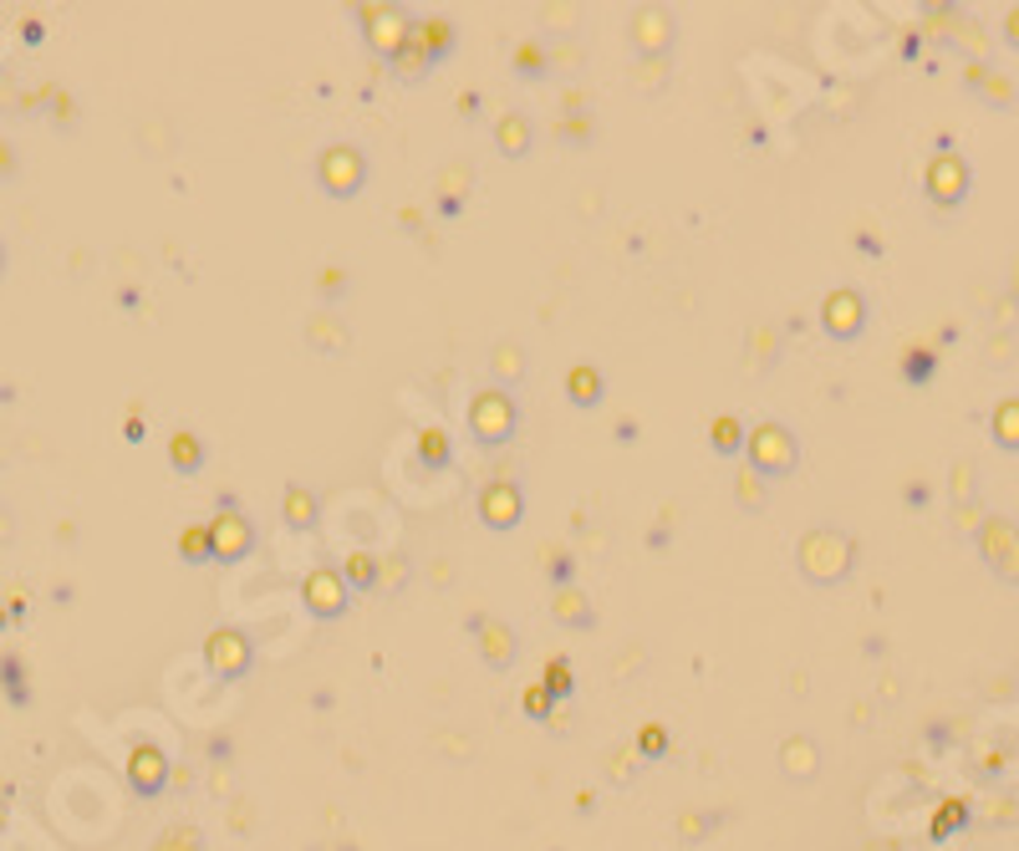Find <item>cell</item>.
<instances>
[{
    "instance_id": "1",
    "label": "cell",
    "mask_w": 1019,
    "mask_h": 851,
    "mask_svg": "<svg viewBox=\"0 0 1019 851\" xmlns=\"http://www.w3.org/2000/svg\"><path fill=\"white\" fill-rule=\"evenodd\" d=\"M796 566L811 587H842L857 572V541L842 526H811L796 541Z\"/></svg>"
},
{
    "instance_id": "2",
    "label": "cell",
    "mask_w": 1019,
    "mask_h": 851,
    "mask_svg": "<svg viewBox=\"0 0 1019 851\" xmlns=\"http://www.w3.org/2000/svg\"><path fill=\"white\" fill-rule=\"evenodd\" d=\"M464 428H470V439L479 444V449H505V444H516L520 434V403L516 393H505V388H479V393L464 403Z\"/></svg>"
},
{
    "instance_id": "3",
    "label": "cell",
    "mask_w": 1019,
    "mask_h": 851,
    "mask_svg": "<svg viewBox=\"0 0 1019 851\" xmlns=\"http://www.w3.org/2000/svg\"><path fill=\"white\" fill-rule=\"evenodd\" d=\"M796 464H800V439L785 424L765 418V424L750 428V439H744V470H754L760 480L775 485L785 474H796Z\"/></svg>"
},
{
    "instance_id": "4",
    "label": "cell",
    "mask_w": 1019,
    "mask_h": 851,
    "mask_svg": "<svg viewBox=\"0 0 1019 851\" xmlns=\"http://www.w3.org/2000/svg\"><path fill=\"white\" fill-rule=\"evenodd\" d=\"M368 179H372V163L357 143H326L322 153H316V184H322V194L337 199V205L357 199V194L368 189Z\"/></svg>"
},
{
    "instance_id": "5",
    "label": "cell",
    "mask_w": 1019,
    "mask_h": 851,
    "mask_svg": "<svg viewBox=\"0 0 1019 851\" xmlns=\"http://www.w3.org/2000/svg\"><path fill=\"white\" fill-rule=\"evenodd\" d=\"M923 194H928V205H938V209H963L969 194H974V163L963 159L959 148L938 143L928 169H923Z\"/></svg>"
},
{
    "instance_id": "6",
    "label": "cell",
    "mask_w": 1019,
    "mask_h": 851,
    "mask_svg": "<svg viewBox=\"0 0 1019 851\" xmlns=\"http://www.w3.org/2000/svg\"><path fill=\"white\" fill-rule=\"evenodd\" d=\"M414 21L418 15H408V5H362L357 11L362 42H368V51L378 61H393L403 46L414 42Z\"/></svg>"
},
{
    "instance_id": "7",
    "label": "cell",
    "mask_w": 1019,
    "mask_h": 851,
    "mask_svg": "<svg viewBox=\"0 0 1019 851\" xmlns=\"http://www.w3.org/2000/svg\"><path fill=\"white\" fill-rule=\"evenodd\" d=\"M301 607H306V617H316V622H341V617L352 612V587L341 582V566H332V561L311 566V572L301 576Z\"/></svg>"
},
{
    "instance_id": "8",
    "label": "cell",
    "mask_w": 1019,
    "mask_h": 851,
    "mask_svg": "<svg viewBox=\"0 0 1019 851\" xmlns=\"http://www.w3.org/2000/svg\"><path fill=\"white\" fill-rule=\"evenodd\" d=\"M474 515H479V526L495 530V536H510V530H520V526H525V490H520V480H510V474H495L489 485H479Z\"/></svg>"
},
{
    "instance_id": "9",
    "label": "cell",
    "mask_w": 1019,
    "mask_h": 851,
    "mask_svg": "<svg viewBox=\"0 0 1019 851\" xmlns=\"http://www.w3.org/2000/svg\"><path fill=\"white\" fill-rule=\"evenodd\" d=\"M974 545H979V561H984L1005 587H1019V526L1009 515H989L984 530L974 536Z\"/></svg>"
},
{
    "instance_id": "10",
    "label": "cell",
    "mask_w": 1019,
    "mask_h": 851,
    "mask_svg": "<svg viewBox=\"0 0 1019 851\" xmlns=\"http://www.w3.org/2000/svg\"><path fill=\"white\" fill-rule=\"evenodd\" d=\"M205 668L224 683H240V678L255 668V643L251 632L240 628H209L205 632Z\"/></svg>"
},
{
    "instance_id": "11",
    "label": "cell",
    "mask_w": 1019,
    "mask_h": 851,
    "mask_svg": "<svg viewBox=\"0 0 1019 851\" xmlns=\"http://www.w3.org/2000/svg\"><path fill=\"white\" fill-rule=\"evenodd\" d=\"M821 332H826L831 342H857L861 332H867V322H872V307H867V296L857 291V286H836V291L821 296Z\"/></svg>"
},
{
    "instance_id": "12",
    "label": "cell",
    "mask_w": 1019,
    "mask_h": 851,
    "mask_svg": "<svg viewBox=\"0 0 1019 851\" xmlns=\"http://www.w3.org/2000/svg\"><path fill=\"white\" fill-rule=\"evenodd\" d=\"M627 42H633L637 57H673L679 46V15L668 5H637L627 15Z\"/></svg>"
},
{
    "instance_id": "13",
    "label": "cell",
    "mask_w": 1019,
    "mask_h": 851,
    "mask_svg": "<svg viewBox=\"0 0 1019 851\" xmlns=\"http://www.w3.org/2000/svg\"><path fill=\"white\" fill-rule=\"evenodd\" d=\"M464 628H470V637L479 643V653H485V663L495 668V674H510V668H516L520 632L510 628V622H500V617H489V612H474Z\"/></svg>"
},
{
    "instance_id": "14",
    "label": "cell",
    "mask_w": 1019,
    "mask_h": 851,
    "mask_svg": "<svg viewBox=\"0 0 1019 851\" xmlns=\"http://www.w3.org/2000/svg\"><path fill=\"white\" fill-rule=\"evenodd\" d=\"M205 526H209V541H215V561L220 566H235V561H245L255 551V526L245 510H220Z\"/></svg>"
},
{
    "instance_id": "15",
    "label": "cell",
    "mask_w": 1019,
    "mask_h": 851,
    "mask_svg": "<svg viewBox=\"0 0 1019 851\" xmlns=\"http://www.w3.org/2000/svg\"><path fill=\"white\" fill-rule=\"evenodd\" d=\"M281 520L286 530H296V536H311V530L322 526V495L306 485V480H291L281 495Z\"/></svg>"
},
{
    "instance_id": "16",
    "label": "cell",
    "mask_w": 1019,
    "mask_h": 851,
    "mask_svg": "<svg viewBox=\"0 0 1019 851\" xmlns=\"http://www.w3.org/2000/svg\"><path fill=\"white\" fill-rule=\"evenodd\" d=\"M566 403L571 409H581V413H591V409H602L606 403V372L597 363H571L566 367Z\"/></svg>"
},
{
    "instance_id": "17",
    "label": "cell",
    "mask_w": 1019,
    "mask_h": 851,
    "mask_svg": "<svg viewBox=\"0 0 1019 851\" xmlns=\"http://www.w3.org/2000/svg\"><path fill=\"white\" fill-rule=\"evenodd\" d=\"M414 46L433 61V67H439V61H449V57H454V46H459L454 21H443V15H418V21H414Z\"/></svg>"
},
{
    "instance_id": "18",
    "label": "cell",
    "mask_w": 1019,
    "mask_h": 851,
    "mask_svg": "<svg viewBox=\"0 0 1019 851\" xmlns=\"http://www.w3.org/2000/svg\"><path fill=\"white\" fill-rule=\"evenodd\" d=\"M525 372H531V357H525L520 342H495V347H489V382H495V388L516 393L520 382H525Z\"/></svg>"
},
{
    "instance_id": "19",
    "label": "cell",
    "mask_w": 1019,
    "mask_h": 851,
    "mask_svg": "<svg viewBox=\"0 0 1019 851\" xmlns=\"http://www.w3.org/2000/svg\"><path fill=\"white\" fill-rule=\"evenodd\" d=\"M551 622H556V628H566V632H591V628H597V607H591L587 591L561 587L556 597H551Z\"/></svg>"
},
{
    "instance_id": "20",
    "label": "cell",
    "mask_w": 1019,
    "mask_h": 851,
    "mask_svg": "<svg viewBox=\"0 0 1019 851\" xmlns=\"http://www.w3.org/2000/svg\"><path fill=\"white\" fill-rule=\"evenodd\" d=\"M341 582L352 587V597H362V591H378V587H383V556H378V551H368V545H352V551H347V561H341Z\"/></svg>"
},
{
    "instance_id": "21",
    "label": "cell",
    "mask_w": 1019,
    "mask_h": 851,
    "mask_svg": "<svg viewBox=\"0 0 1019 851\" xmlns=\"http://www.w3.org/2000/svg\"><path fill=\"white\" fill-rule=\"evenodd\" d=\"M209 464V449L199 434H189V428H178L174 439H169V470L184 474V480H194V474H205Z\"/></svg>"
},
{
    "instance_id": "22",
    "label": "cell",
    "mask_w": 1019,
    "mask_h": 851,
    "mask_svg": "<svg viewBox=\"0 0 1019 851\" xmlns=\"http://www.w3.org/2000/svg\"><path fill=\"white\" fill-rule=\"evenodd\" d=\"M495 148H500L505 159H531L535 148V128L525 113H505L500 123H495Z\"/></svg>"
},
{
    "instance_id": "23",
    "label": "cell",
    "mask_w": 1019,
    "mask_h": 851,
    "mask_svg": "<svg viewBox=\"0 0 1019 851\" xmlns=\"http://www.w3.org/2000/svg\"><path fill=\"white\" fill-rule=\"evenodd\" d=\"M306 342L316 347L322 357H341L347 347H352V332H347V322L341 317H306Z\"/></svg>"
},
{
    "instance_id": "24",
    "label": "cell",
    "mask_w": 1019,
    "mask_h": 851,
    "mask_svg": "<svg viewBox=\"0 0 1019 851\" xmlns=\"http://www.w3.org/2000/svg\"><path fill=\"white\" fill-rule=\"evenodd\" d=\"M989 439L1005 449V455H1019V393L999 398L989 409Z\"/></svg>"
},
{
    "instance_id": "25",
    "label": "cell",
    "mask_w": 1019,
    "mask_h": 851,
    "mask_svg": "<svg viewBox=\"0 0 1019 851\" xmlns=\"http://www.w3.org/2000/svg\"><path fill=\"white\" fill-rule=\"evenodd\" d=\"M744 439H750V424H744V418H734V413H719V418L709 424V449L719 459L744 455Z\"/></svg>"
},
{
    "instance_id": "26",
    "label": "cell",
    "mask_w": 1019,
    "mask_h": 851,
    "mask_svg": "<svg viewBox=\"0 0 1019 851\" xmlns=\"http://www.w3.org/2000/svg\"><path fill=\"white\" fill-rule=\"evenodd\" d=\"M510 67H516L525 82H541V77H551V46L541 42V36H531V42H520L516 51H510Z\"/></svg>"
},
{
    "instance_id": "27",
    "label": "cell",
    "mask_w": 1019,
    "mask_h": 851,
    "mask_svg": "<svg viewBox=\"0 0 1019 851\" xmlns=\"http://www.w3.org/2000/svg\"><path fill=\"white\" fill-rule=\"evenodd\" d=\"M418 459H424L433 474H443L449 464H454V444H449V434H443L439 424L418 428Z\"/></svg>"
},
{
    "instance_id": "28",
    "label": "cell",
    "mask_w": 1019,
    "mask_h": 851,
    "mask_svg": "<svg viewBox=\"0 0 1019 851\" xmlns=\"http://www.w3.org/2000/svg\"><path fill=\"white\" fill-rule=\"evenodd\" d=\"M780 764L790 780H811L815 775V745L806 739V734H796V739H785L780 745Z\"/></svg>"
},
{
    "instance_id": "29",
    "label": "cell",
    "mask_w": 1019,
    "mask_h": 851,
    "mask_svg": "<svg viewBox=\"0 0 1019 851\" xmlns=\"http://www.w3.org/2000/svg\"><path fill=\"white\" fill-rule=\"evenodd\" d=\"M128 775H134L138 791H159V785H163V755L153 745H138L134 749V764H128Z\"/></svg>"
},
{
    "instance_id": "30",
    "label": "cell",
    "mask_w": 1019,
    "mask_h": 851,
    "mask_svg": "<svg viewBox=\"0 0 1019 851\" xmlns=\"http://www.w3.org/2000/svg\"><path fill=\"white\" fill-rule=\"evenodd\" d=\"M668 61L673 57H637V72H633V88L642 92V97H658V92L673 82V72H668Z\"/></svg>"
},
{
    "instance_id": "31",
    "label": "cell",
    "mask_w": 1019,
    "mask_h": 851,
    "mask_svg": "<svg viewBox=\"0 0 1019 851\" xmlns=\"http://www.w3.org/2000/svg\"><path fill=\"white\" fill-rule=\"evenodd\" d=\"M178 556H184V566H209V561H215L209 526H184L178 530Z\"/></svg>"
},
{
    "instance_id": "32",
    "label": "cell",
    "mask_w": 1019,
    "mask_h": 851,
    "mask_svg": "<svg viewBox=\"0 0 1019 851\" xmlns=\"http://www.w3.org/2000/svg\"><path fill=\"white\" fill-rule=\"evenodd\" d=\"M933 378H938V353H933V347H907V353H902V382L928 388Z\"/></svg>"
},
{
    "instance_id": "33",
    "label": "cell",
    "mask_w": 1019,
    "mask_h": 851,
    "mask_svg": "<svg viewBox=\"0 0 1019 851\" xmlns=\"http://www.w3.org/2000/svg\"><path fill=\"white\" fill-rule=\"evenodd\" d=\"M775 363H780V332H775V326H754L750 332V367L754 372H769Z\"/></svg>"
},
{
    "instance_id": "34",
    "label": "cell",
    "mask_w": 1019,
    "mask_h": 851,
    "mask_svg": "<svg viewBox=\"0 0 1019 851\" xmlns=\"http://www.w3.org/2000/svg\"><path fill=\"white\" fill-rule=\"evenodd\" d=\"M734 499H739V510H765L769 505V480H760L754 470H739L734 474Z\"/></svg>"
},
{
    "instance_id": "35",
    "label": "cell",
    "mask_w": 1019,
    "mask_h": 851,
    "mask_svg": "<svg viewBox=\"0 0 1019 851\" xmlns=\"http://www.w3.org/2000/svg\"><path fill=\"white\" fill-rule=\"evenodd\" d=\"M387 72L398 77V82H424V77L433 72V61L424 57V51H418L414 42H408V46H403V51H398V57L387 61Z\"/></svg>"
},
{
    "instance_id": "36",
    "label": "cell",
    "mask_w": 1019,
    "mask_h": 851,
    "mask_svg": "<svg viewBox=\"0 0 1019 851\" xmlns=\"http://www.w3.org/2000/svg\"><path fill=\"white\" fill-rule=\"evenodd\" d=\"M979 97L989 107H999V113H1015V103H1019V92H1015V82L1009 77H999V72H984V82H979Z\"/></svg>"
},
{
    "instance_id": "37",
    "label": "cell",
    "mask_w": 1019,
    "mask_h": 851,
    "mask_svg": "<svg viewBox=\"0 0 1019 851\" xmlns=\"http://www.w3.org/2000/svg\"><path fill=\"white\" fill-rule=\"evenodd\" d=\"M541 26H556L551 36H577L581 31V5H541Z\"/></svg>"
},
{
    "instance_id": "38",
    "label": "cell",
    "mask_w": 1019,
    "mask_h": 851,
    "mask_svg": "<svg viewBox=\"0 0 1019 851\" xmlns=\"http://www.w3.org/2000/svg\"><path fill=\"white\" fill-rule=\"evenodd\" d=\"M541 689H546L551 699H571V689H577V678H571V663H566V658H551V663H546V678H541Z\"/></svg>"
},
{
    "instance_id": "39",
    "label": "cell",
    "mask_w": 1019,
    "mask_h": 851,
    "mask_svg": "<svg viewBox=\"0 0 1019 851\" xmlns=\"http://www.w3.org/2000/svg\"><path fill=\"white\" fill-rule=\"evenodd\" d=\"M984 520H989V515H984V505H979V499H963V505H953V530H959V536H969V541L984 530Z\"/></svg>"
},
{
    "instance_id": "40",
    "label": "cell",
    "mask_w": 1019,
    "mask_h": 851,
    "mask_svg": "<svg viewBox=\"0 0 1019 851\" xmlns=\"http://www.w3.org/2000/svg\"><path fill=\"white\" fill-rule=\"evenodd\" d=\"M948 490H953V505L974 499V459H959V464H953V474H948Z\"/></svg>"
},
{
    "instance_id": "41",
    "label": "cell",
    "mask_w": 1019,
    "mask_h": 851,
    "mask_svg": "<svg viewBox=\"0 0 1019 851\" xmlns=\"http://www.w3.org/2000/svg\"><path fill=\"white\" fill-rule=\"evenodd\" d=\"M546 576L556 582V591L561 587H571L577 582V556L571 551H551V561H546Z\"/></svg>"
},
{
    "instance_id": "42",
    "label": "cell",
    "mask_w": 1019,
    "mask_h": 851,
    "mask_svg": "<svg viewBox=\"0 0 1019 851\" xmlns=\"http://www.w3.org/2000/svg\"><path fill=\"white\" fill-rule=\"evenodd\" d=\"M520 704H525V714H531V720H551V704H556V699H551V693L541 689V683H531Z\"/></svg>"
},
{
    "instance_id": "43",
    "label": "cell",
    "mask_w": 1019,
    "mask_h": 851,
    "mask_svg": "<svg viewBox=\"0 0 1019 851\" xmlns=\"http://www.w3.org/2000/svg\"><path fill=\"white\" fill-rule=\"evenodd\" d=\"M984 363H989V367H1009V363H1015V342H1009V337H989V347H984Z\"/></svg>"
},
{
    "instance_id": "44",
    "label": "cell",
    "mask_w": 1019,
    "mask_h": 851,
    "mask_svg": "<svg viewBox=\"0 0 1019 851\" xmlns=\"http://www.w3.org/2000/svg\"><path fill=\"white\" fill-rule=\"evenodd\" d=\"M408 582V556H383V587H403Z\"/></svg>"
},
{
    "instance_id": "45",
    "label": "cell",
    "mask_w": 1019,
    "mask_h": 851,
    "mask_svg": "<svg viewBox=\"0 0 1019 851\" xmlns=\"http://www.w3.org/2000/svg\"><path fill=\"white\" fill-rule=\"evenodd\" d=\"M1009 46H1019V5H1009V15H1005V31H999Z\"/></svg>"
},
{
    "instance_id": "46",
    "label": "cell",
    "mask_w": 1019,
    "mask_h": 851,
    "mask_svg": "<svg viewBox=\"0 0 1019 851\" xmlns=\"http://www.w3.org/2000/svg\"><path fill=\"white\" fill-rule=\"evenodd\" d=\"M341 286H347L341 271H322V296H341Z\"/></svg>"
},
{
    "instance_id": "47",
    "label": "cell",
    "mask_w": 1019,
    "mask_h": 851,
    "mask_svg": "<svg viewBox=\"0 0 1019 851\" xmlns=\"http://www.w3.org/2000/svg\"><path fill=\"white\" fill-rule=\"evenodd\" d=\"M902 499H907V505H928V485H907Z\"/></svg>"
},
{
    "instance_id": "48",
    "label": "cell",
    "mask_w": 1019,
    "mask_h": 851,
    "mask_svg": "<svg viewBox=\"0 0 1019 851\" xmlns=\"http://www.w3.org/2000/svg\"><path fill=\"white\" fill-rule=\"evenodd\" d=\"M668 745V739H663V729H648V734H642V749H648V755H658V749H663Z\"/></svg>"
},
{
    "instance_id": "49",
    "label": "cell",
    "mask_w": 1019,
    "mask_h": 851,
    "mask_svg": "<svg viewBox=\"0 0 1019 851\" xmlns=\"http://www.w3.org/2000/svg\"><path fill=\"white\" fill-rule=\"evenodd\" d=\"M617 444H637V424H633V418H622V424H617Z\"/></svg>"
},
{
    "instance_id": "50",
    "label": "cell",
    "mask_w": 1019,
    "mask_h": 851,
    "mask_svg": "<svg viewBox=\"0 0 1019 851\" xmlns=\"http://www.w3.org/2000/svg\"><path fill=\"white\" fill-rule=\"evenodd\" d=\"M1009 296H1015V301H1019V261H1015V286H1009Z\"/></svg>"
},
{
    "instance_id": "51",
    "label": "cell",
    "mask_w": 1019,
    "mask_h": 851,
    "mask_svg": "<svg viewBox=\"0 0 1019 851\" xmlns=\"http://www.w3.org/2000/svg\"><path fill=\"white\" fill-rule=\"evenodd\" d=\"M0 276H5V245H0Z\"/></svg>"
}]
</instances>
